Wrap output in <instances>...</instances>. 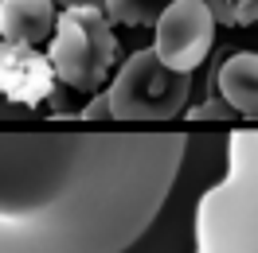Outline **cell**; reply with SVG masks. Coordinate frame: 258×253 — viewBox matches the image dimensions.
Returning a JSON list of instances; mask_svg holds the SVG:
<instances>
[{
  "label": "cell",
  "mask_w": 258,
  "mask_h": 253,
  "mask_svg": "<svg viewBox=\"0 0 258 253\" xmlns=\"http://www.w3.org/2000/svg\"><path fill=\"white\" fill-rule=\"evenodd\" d=\"M184 156V133H0V253H125Z\"/></svg>",
  "instance_id": "cell-1"
},
{
  "label": "cell",
  "mask_w": 258,
  "mask_h": 253,
  "mask_svg": "<svg viewBox=\"0 0 258 253\" xmlns=\"http://www.w3.org/2000/svg\"><path fill=\"white\" fill-rule=\"evenodd\" d=\"M196 253H258V129L227 137V172L196 206Z\"/></svg>",
  "instance_id": "cell-2"
},
{
  "label": "cell",
  "mask_w": 258,
  "mask_h": 253,
  "mask_svg": "<svg viewBox=\"0 0 258 253\" xmlns=\"http://www.w3.org/2000/svg\"><path fill=\"white\" fill-rule=\"evenodd\" d=\"M47 59L63 86L94 94L117 63V35L102 4L63 8L47 39Z\"/></svg>",
  "instance_id": "cell-3"
},
{
  "label": "cell",
  "mask_w": 258,
  "mask_h": 253,
  "mask_svg": "<svg viewBox=\"0 0 258 253\" xmlns=\"http://www.w3.org/2000/svg\"><path fill=\"white\" fill-rule=\"evenodd\" d=\"M113 121H172L192 94V74L172 70L153 47L129 55L110 82Z\"/></svg>",
  "instance_id": "cell-4"
},
{
  "label": "cell",
  "mask_w": 258,
  "mask_h": 253,
  "mask_svg": "<svg viewBox=\"0 0 258 253\" xmlns=\"http://www.w3.org/2000/svg\"><path fill=\"white\" fill-rule=\"evenodd\" d=\"M153 28H157L153 51L184 74H192L215 43V12L208 0H172Z\"/></svg>",
  "instance_id": "cell-5"
},
{
  "label": "cell",
  "mask_w": 258,
  "mask_h": 253,
  "mask_svg": "<svg viewBox=\"0 0 258 253\" xmlns=\"http://www.w3.org/2000/svg\"><path fill=\"white\" fill-rule=\"evenodd\" d=\"M59 86V74L43 51L32 43L0 39V97L16 105H43Z\"/></svg>",
  "instance_id": "cell-6"
},
{
  "label": "cell",
  "mask_w": 258,
  "mask_h": 253,
  "mask_svg": "<svg viewBox=\"0 0 258 253\" xmlns=\"http://www.w3.org/2000/svg\"><path fill=\"white\" fill-rule=\"evenodd\" d=\"M59 20L55 0H0V39L8 43H47Z\"/></svg>",
  "instance_id": "cell-7"
},
{
  "label": "cell",
  "mask_w": 258,
  "mask_h": 253,
  "mask_svg": "<svg viewBox=\"0 0 258 253\" xmlns=\"http://www.w3.org/2000/svg\"><path fill=\"white\" fill-rule=\"evenodd\" d=\"M211 90L227 97L239 117L258 121V51H235L211 74Z\"/></svg>",
  "instance_id": "cell-8"
},
{
  "label": "cell",
  "mask_w": 258,
  "mask_h": 253,
  "mask_svg": "<svg viewBox=\"0 0 258 253\" xmlns=\"http://www.w3.org/2000/svg\"><path fill=\"white\" fill-rule=\"evenodd\" d=\"M168 4H172V0H106L102 8H106L110 24H121V28H149V24L161 20V12Z\"/></svg>",
  "instance_id": "cell-9"
},
{
  "label": "cell",
  "mask_w": 258,
  "mask_h": 253,
  "mask_svg": "<svg viewBox=\"0 0 258 253\" xmlns=\"http://www.w3.org/2000/svg\"><path fill=\"white\" fill-rule=\"evenodd\" d=\"M208 4L215 12V24H227V28L258 24V0H208Z\"/></svg>",
  "instance_id": "cell-10"
},
{
  "label": "cell",
  "mask_w": 258,
  "mask_h": 253,
  "mask_svg": "<svg viewBox=\"0 0 258 253\" xmlns=\"http://www.w3.org/2000/svg\"><path fill=\"white\" fill-rule=\"evenodd\" d=\"M239 113H235V105L227 101V97H219L215 90H211V97L204 101V105H196V109H188V121H235Z\"/></svg>",
  "instance_id": "cell-11"
},
{
  "label": "cell",
  "mask_w": 258,
  "mask_h": 253,
  "mask_svg": "<svg viewBox=\"0 0 258 253\" xmlns=\"http://www.w3.org/2000/svg\"><path fill=\"white\" fill-rule=\"evenodd\" d=\"M75 117H79V121H113V113H110V94H90V101H86Z\"/></svg>",
  "instance_id": "cell-12"
},
{
  "label": "cell",
  "mask_w": 258,
  "mask_h": 253,
  "mask_svg": "<svg viewBox=\"0 0 258 253\" xmlns=\"http://www.w3.org/2000/svg\"><path fill=\"white\" fill-rule=\"evenodd\" d=\"M55 4H63V8H79V4H106V0H55Z\"/></svg>",
  "instance_id": "cell-13"
}]
</instances>
